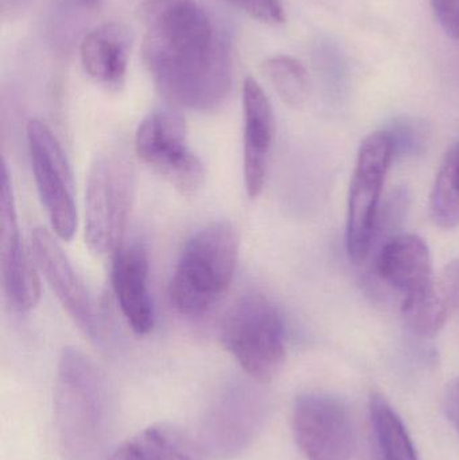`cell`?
Instances as JSON below:
<instances>
[{"label":"cell","instance_id":"obj_4","mask_svg":"<svg viewBox=\"0 0 459 460\" xmlns=\"http://www.w3.org/2000/svg\"><path fill=\"white\" fill-rule=\"evenodd\" d=\"M220 340L255 383H269L285 365V321L264 295L247 294L232 305L221 322Z\"/></svg>","mask_w":459,"mask_h":460},{"label":"cell","instance_id":"obj_28","mask_svg":"<svg viewBox=\"0 0 459 460\" xmlns=\"http://www.w3.org/2000/svg\"><path fill=\"white\" fill-rule=\"evenodd\" d=\"M458 307H459V300H458Z\"/></svg>","mask_w":459,"mask_h":460},{"label":"cell","instance_id":"obj_3","mask_svg":"<svg viewBox=\"0 0 459 460\" xmlns=\"http://www.w3.org/2000/svg\"><path fill=\"white\" fill-rule=\"evenodd\" d=\"M239 261V235L226 221L197 230L183 246L175 265L169 296L181 315H205L234 281Z\"/></svg>","mask_w":459,"mask_h":460},{"label":"cell","instance_id":"obj_16","mask_svg":"<svg viewBox=\"0 0 459 460\" xmlns=\"http://www.w3.org/2000/svg\"><path fill=\"white\" fill-rule=\"evenodd\" d=\"M459 260L430 286L402 300L404 323L414 334L433 338L444 329L453 308L458 307Z\"/></svg>","mask_w":459,"mask_h":460},{"label":"cell","instance_id":"obj_22","mask_svg":"<svg viewBox=\"0 0 459 460\" xmlns=\"http://www.w3.org/2000/svg\"><path fill=\"white\" fill-rule=\"evenodd\" d=\"M385 131L393 142V155H419L426 150L430 137L425 121L414 118L396 119Z\"/></svg>","mask_w":459,"mask_h":460},{"label":"cell","instance_id":"obj_18","mask_svg":"<svg viewBox=\"0 0 459 460\" xmlns=\"http://www.w3.org/2000/svg\"><path fill=\"white\" fill-rule=\"evenodd\" d=\"M108 460H199V453L178 429L158 424L119 446Z\"/></svg>","mask_w":459,"mask_h":460},{"label":"cell","instance_id":"obj_19","mask_svg":"<svg viewBox=\"0 0 459 460\" xmlns=\"http://www.w3.org/2000/svg\"><path fill=\"white\" fill-rule=\"evenodd\" d=\"M369 416L380 460H419L403 420L382 394H372Z\"/></svg>","mask_w":459,"mask_h":460},{"label":"cell","instance_id":"obj_17","mask_svg":"<svg viewBox=\"0 0 459 460\" xmlns=\"http://www.w3.org/2000/svg\"><path fill=\"white\" fill-rule=\"evenodd\" d=\"M129 35L118 23L104 24L84 37L80 56L84 69L108 86H120L128 66Z\"/></svg>","mask_w":459,"mask_h":460},{"label":"cell","instance_id":"obj_23","mask_svg":"<svg viewBox=\"0 0 459 460\" xmlns=\"http://www.w3.org/2000/svg\"><path fill=\"white\" fill-rule=\"evenodd\" d=\"M264 23L279 24L286 21L280 0H224Z\"/></svg>","mask_w":459,"mask_h":460},{"label":"cell","instance_id":"obj_27","mask_svg":"<svg viewBox=\"0 0 459 460\" xmlns=\"http://www.w3.org/2000/svg\"><path fill=\"white\" fill-rule=\"evenodd\" d=\"M19 0H2V7L3 10H5V8L8 7H13V5L18 4Z\"/></svg>","mask_w":459,"mask_h":460},{"label":"cell","instance_id":"obj_11","mask_svg":"<svg viewBox=\"0 0 459 460\" xmlns=\"http://www.w3.org/2000/svg\"><path fill=\"white\" fill-rule=\"evenodd\" d=\"M31 253L38 270L78 329L92 342L105 345L107 332L96 302L56 238L46 229H35L31 235Z\"/></svg>","mask_w":459,"mask_h":460},{"label":"cell","instance_id":"obj_13","mask_svg":"<svg viewBox=\"0 0 459 460\" xmlns=\"http://www.w3.org/2000/svg\"><path fill=\"white\" fill-rule=\"evenodd\" d=\"M150 260L143 243L120 246L113 254L110 281L119 307L132 332L148 335L155 327V310L148 288Z\"/></svg>","mask_w":459,"mask_h":460},{"label":"cell","instance_id":"obj_5","mask_svg":"<svg viewBox=\"0 0 459 460\" xmlns=\"http://www.w3.org/2000/svg\"><path fill=\"white\" fill-rule=\"evenodd\" d=\"M135 197V172L120 150L94 158L85 189V243L96 256L115 254L121 246Z\"/></svg>","mask_w":459,"mask_h":460},{"label":"cell","instance_id":"obj_1","mask_svg":"<svg viewBox=\"0 0 459 460\" xmlns=\"http://www.w3.org/2000/svg\"><path fill=\"white\" fill-rule=\"evenodd\" d=\"M142 54L156 88L193 111L220 107L232 88L231 43L196 0H147Z\"/></svg>","mask_w":459,"mask_h":460},{"label":"cell","instance_id":"obj_6","mask_svg":"<svg viewBox=\"0 0 459 460\" xmlns=\"http://www.w3.org/2000/svg\"><path fill=\"white\" fill-rule=\"evenodd\" d=\"M390 135L369 134L361 142L348 199L347 251L355 264L368 259L379 218L380 197L393 159Z\"/></svg>","mask_w":459,"mask_h":460},{"label":"cell","instance_id":"obj_20","mask_svg":"<svg viewBox=\"0 0 459 460\" xmlns=\"http://www.w3.org/2000/svg\"><path fill=\"white\" fill-rule=\"evenodd\" d=\"M431 220L442 229L459 226V142L455 143L439 167L430 194Z\"/></svg>","mask_w":459,"mask_h":460},{"label":"cell","instance_id":"obj_2","mask_svg":"<svg viewBox=\"0 0 459 460\" xmlns=\"http://www.w3.org/2000/svg\"><path fill=\"white\" fill-rule=\"evenodd\" d=\"M57 427L65 460H108L110 394L99 367L83 351L65 348L57 369Z\"/></svg>","mask_w":459,"mask_h":460},{"label":"cell","instance_id":"obj_14","mask_svg":"<svg viewBox=\"0 0 459 460\" xmlns=\"http://www.w3.org/2000/svg\"><path fill=\"white\" fill-rule=\"evenodd\" d=\"M243 164L244 183L251 199H258L266 183L269 155L275 137V118L267 94L258 81L247 77L243 84Z\"/></svg>","mask_w":459,"mask_h":460},{"label":"cell","instance_id":"obj_24","mask_svg":"<svg viewBox=\"0 0 459 460\" xmlns=\"http://www.w3.org/2000/svg\"><path fill=\"white\" fill-rule=\"evenodd\" d=\"M436 18L452 40H459V0H430Z\"/></svg>","mask_w":459,"mask_h":460},{"label":"cell","instance_id":"obj_7","mask_svg":"<svg viewBox=\"0 0 459 460\" xmlns=\"http://www.w3.org/2000/svg\"><path fill=\"white\" fill-rule=\"evenodd\" d=\"M135 153L183 196H193L204 183V164L189 145L188 127L180 113L158 111L148 115L135 135Z\"/></svg>","mask_w":459,"mask_h":460},{"label":"cell","instance_id":"obj_12","mask_svg":"<svg viewBox=\"0 0 459 460\" xmlns=\"http://www.w3.org/2000/svg\"><path fill=\"white\" fill-rule=\"evenodd\" d=\"M32 260L22 243L10 174L7 166L3 164L0 188V270L5 297L21 313L32 310L40 302V281L37 265Z\"/></svg>","mask_w":459,"mask_h":460},{"label":"cell","instance_id":"obj_10","mask_svg":"<svg viewBox=\"0 0 459 460\" xmlns=\"http://www.w3.org/2000/svg\"><path fill=\"white\" fill-rule=\"evenodd\" d=\"M291 426L296 446L307 460H349L355 453V423L339 397L302 394L294 404Z\"/></svg>","mask_w":459,"mask_h":460},{"label":"cell","instance_id":"obj_8","mask_svg":"<svg viewBox=\"0 0 459 460\" xmlns=\"http://www.w3.org/2000/svg\"><path fill=\"white\" fill-rule=\"evenodd\" d=\"M263 394L252 384L226 386L207 408L199 429V448L215 459L239 456L266 421Z\"/></svg>","mask_w":459,"mask_h":460},{"label":"cell","instance_id":"obj_25","mask_svg":"<svg viewBox=\"0 0 459 460\" xmlns=\"http://www.w3.org/2000/svg\"><path fill=\"white\" fill-rule=\"evenodd\" d=\"M445 410H446L450 423L457 429L459 435V377L455 378L447 388L446 396H445Z\"/></svg>","mask_w":459,"mask_h":460},{"label":"cell","instance_id":"obj_15","mask_svg":"<svg viewBox=\"0 0 459 460\" xmlns=\"http://www.w3.org/2000/svg\"><path fill=\"white\" fill-rule=\"evenodd\" d=\"M375 270L383 283L406 297L430 286L433 256L428 243L412 233H402L384 241L376 254Z\"/></svg>","mask_w":459,"mask_h":460},{"label":"cell","instance_id":"obj_9","mask_svg":"<svg viewBox=\"0 0 459 460\" xmlns=\"http://www.w3.org/2000/svg\"><path fill=\"white\" fill-rule=\"evenodd\" d=\"M27 145L35 185L51 228L61 240H72L77 229L75 185L66 155L42 120L27 124Z\"/></svg>","mask_w":459,"mask_h":460},{"label":"cell","instance_id":"obj_26","mask_svg":"<svg viewBox=\"0 0 459 460\" xmlns=\"http://www.w3.org/2000/svg\"><path fill=\"white\" fill-rule=\"evenodd\" d=\"M75 2L80 3L84 7H94V5L99 4L102 0H75Z\"/></svg>","mask_w":459,"mask_h":460},{"label":"cell","instance_id":"obj_21","mask_svg":"<svg viewBox=\"0 0 459 460\" xmlns=\"http://www.w3.org/2000/svg\"><path fill=\"white\" fill-rule=\"evenodd\" d=\"M272 88L286 105L301 108L309 97V75L306 67L296 58L275 56L261 65Z\"/></svg>","mask_w":459,"mask_h":460}]
</instances>
